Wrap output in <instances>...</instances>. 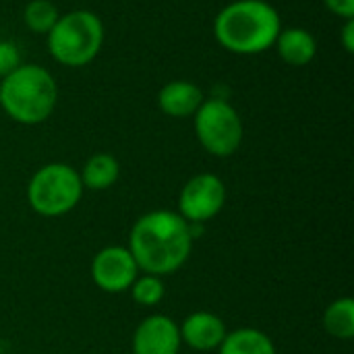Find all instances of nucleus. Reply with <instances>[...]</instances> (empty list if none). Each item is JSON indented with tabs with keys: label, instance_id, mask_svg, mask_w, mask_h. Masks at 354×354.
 <instances>
[{
	"label": "nucleus",
	"instance_id": "1",
	"mask_svg": "<svg viewBox=\"0 0 354 354\" xmlns=\"http://www.w3.org/2000/svg\"><path fill=\"white\" fill-rule=\"evenodd\" d=\"M193 249L189 222L174 212L158 209L139 218L131 230L129 251L139 270L151 276L178 272Z\"/></svg>",
	"mask_w": 354,
	"mask_h": 354
},
{
	"label": "nucleus",
	"instance_id": "10",
	"mask_svg": "<svg viewBox=\"0 0 354 354\" xmlns=\"http://www.w3.org/2000/svg\"><path fill=\"white\" fill-rule=\"evenodd\" d=\"M180 342H187L195 351H214L220 348V344L226 338V326L224 322L207 311H197L189 315L183 326L178 328Z\"/></svg>",
	"mask_w": 354,
	"mask_h": 354
},
{
	"label": "nucleus",
	"instance_id": "18",
	"mask_svg": "<svg viewBox=\"0 0 354 354\" xmlns=\"http://www.w3.org/2000/svg\"><path fill=\"white\" fill-rule=\"evenodd\" d=\"M21 52L19 46L10 39H0V79L10 75L21 66Z\"/></svg>",
	"mask_w": 354,
	"mask_h": 354
},
{
	"label": "nucleus",
	"instance_id": "12",
	"mask_svg": "<svg viewBox=\"0 0 354 354\" xmlns=\"http://www.w3.org/2000/svg\"><path fill=\"white\" fill-rule=\"evenodd\" d=\"M274 48L278 56L290 66H307L317 54V41L305 27H282Z\"/></svg>",
	"mask_w": 354,
	"mask_h": 354
},
{
	"label": "nucleus",
	"instance_id": "6",
	"mask_svg": "<svg viewBox=\"0 0 354 354\" xmlns=\"http://www.w3.org/2000/svg\"><path fill=\"white\" fill-rule=\"evenodd\" d=\"M195 135L201 147L216 156L228 158L243 143V120L236 108L224 97L203 100L199 110L193 114Z\"/></svg>",
	"mask_w": 354,
	"mask_h": 354
},
{
	"label": "nucleus",
	"instance_id": "4",
	"mask_svg": "<svg viewBox=\"0 0 354 354\" xmlns=\"http://www.w3.org/2000/svg\"><path fill=\"white\" fill-rule=\"evenodd\" d=\"M46 37L48 52L58 64L81 68L100 54L106 31L102 19L93 10L77 8L60 15Z\"/></svg>",
	"mask_w": 354,
	"mask_h": 354
},
{
	"label": "nucleus",
	"instance_id": "9",
	"mask_svg": "<svg viewBox=\"0 0 354 354\" xmlns=\"http://www.w3.org/2000/svg\"><path fill=\"white\" fill-rule=\"evenodd\" d=\"M180 332L166 315L145 317L133 336V354H178Z\"/></svg>",
	"mask_w": 354,
	"mask_h": 354
},
{
	"label": "nucleus",
	"instance_id": "7",
	"mask_svg": "<svg viewBox=\"0 0 354 354\" xmlns=\"http://www.w3.org/2000/svg\"><path fill=\"white\" fill-rule=\"evenodd\" d=\"M226 203V187L220 176L203 172L193 176L180 191L178 207L187 222L205 224L216 218Z\"/></svg>",
	"mask_w": 354,
	"mask_h": 354
},
{
	"label": "nucleus",
	"instance_id": "2",
	"mask_svg": "<svg viewBox=\"0 0 354 354\" xmlns=\"http://www.w3.org/2000/svg\"><path fill=\"white\" fill-rule=\"evenodd\" d=\"M280 29V12L268 0H234L214 19L216 41L239 56L268 52L274 48Z\"/></svg>",
	"mask_w": 354,
	"mask_h": 354
},
{
	"label": "nucleus",
	"instance_id": "3",
	"mask_svg": "<svg viewBox=\"0 0 354 354\" xmlns=\"http://www.w3.org/2000/svg\"><path fill=\"white\" fill-rule=\"evenodd\" d=\"M58 104V85L48 68L21 64L0 79V108L21 124H39L52 116Z\"/></svg>",
	"mask_w": 354,
	"mask_h": 354
},
{
	"label": "nucleus",
	"instance_id": "14",
	"mask_svg": "<svg viewBox=\"0 0 354 354\" xmlns=\"http://www.w3.org/2000/svg\"><path fill=\"white\" fill-rule=\"evenodd\" d=\"M220 354H276L274 342L259 330L243 328L226 334L220 344Z\"/></svg>",
	"mask_w": 354,
	"mask_h": 354
},
{
	"label": "nucleus",
	"instance_id": "5",
	"mask_svg": "<svg viewBox=\"0 0 354 354\" xmlns=\"http://www.w3.org/2000/svg\"><path fill=\"white\" fill-rule=\"evenodd\" d=\"M83 183L75 168L62 162L39 168L27 187V199L33 212L46 218L68 214L83 195Z\"/></svg>",
	"mask_w": 354,
	"mask_h": 354
},
{
	"label": "nucleus",
	"instance_id": "13",
	"mask_svg": "<svg viewBox=\"0 0 354 354\" xmlns=\"http://www.w3.org/2000/svg\"><path fill=\"white\" fill-rule=\"evenodd\" d=\"M79 176H81L83 187L91 191H104V189H110L118 180L120 164L110 153H95L85 162Z\"/></svg>",
	"mask_w": 354,
	"mask_h": 354
},
{
	"label": "nucleus",
	"instance_id": "17",
	"mask_svg": "<svg viewBox=\"0 0 354 354\" xmlns=\"http://www.w3.org/2000/svg\"><path fill=\"white\" fill-rule=\"evenodd\" d=\"M129 290L133 295V301L143 307H153L164 299V282L160 280V276H151V274H145L141 278L137 276V280L131 284Z\"/></svg>",
	"mask_w": 354,
	"mask_h": 354
},
{
	"label": "nucleus",
	"instance_id": "16",
	"mask_svg": "<svg viewBox=\"0 0 354 354\" xmlns=\"http://www.w3.org/2000/svg\"><path fill=\"white\" fill-rule=\"evenodd\" d=\"M58 17L60 10L52 0H31L23 10V21L27 29L37 35H48L54 23L58 21Z\"/></svg>",
	"mask_w": 354,
	"mask_h": 354
},
{
	"label": "nucleus",
	"instance_id": "8",
	"mask_svg": "<svg viewBox=\"0 0 354 354\" xmlns=\"http://www.w3.org/2000/svg\"><path fill=\"white\" fill-rule=\"evenodd\" d=\"M139 268L124 247H106L102 249L91 263V276L97 288L110 295H118L131 288L137 280Z\"/></svg>",
	"mask_w": 354,
	"mask_h": 354
},
{
	"label": "nucleus",
	"instance_id": "11",
	"mask_svg": "<svg viewBox=\"0 0 354 354\" xmlns=\"http://www.w3.org/2000/svg\"><path fill=\"white\" fill-rule=\"evenodd\" d=\"M203 91L199 85H195L193 81H185V79H176V81H168L160 93H158V106L166 116L172 118H189L193 116L199 106L203 104Z\"/></svg>",
	"mask_w": 354,
	"mask_h": 354
},
{
	"label": "nucleus",
	"instance_id": "19",
	"mask_svg": "<svg viewBox=\"0 0 354 354\" xmlns=\"http://www.w3.org/2000/svg\"><path fill=\"white\" fill-rule=\"evenodd\" d=\"M324 4L328 6L330 12H334L344 21L354 19V0H324Z\"/></svg>",
	"mask_w": 354,
	"mask_h": 354
},
{
	"label": "nucleus",
	"instance_id": "20",
	"mask_svg": "<svg viewBox=\"0 0 354 354\" xmlns=\"http://www.w3.org/2000/svg\"><path fill=\"white\" fill-rule=\"evenodd\" d=\"M340 41H342V48L353 54L354 52V19H348L344 21V27L340 31Z\"/></svg>",
	"mask_w": 354,
	"mask_h": 354
},
{
	"label": "nucleus",
	"instance_id": "15",
	"mask_svg": "<svg viewBox=\"0 0 354 354\" xmlns=\"http://www.w3.org/2000/svg\"><path fill=\"white\" fill-rule=\"evenodd\" d=\"M324 326L330 336L351 340L354 336V301L351 297L334 301L324 313Z\"/></svg>",
	"mask_w": 354,
	"mask_h": 354
}]
</instances>
